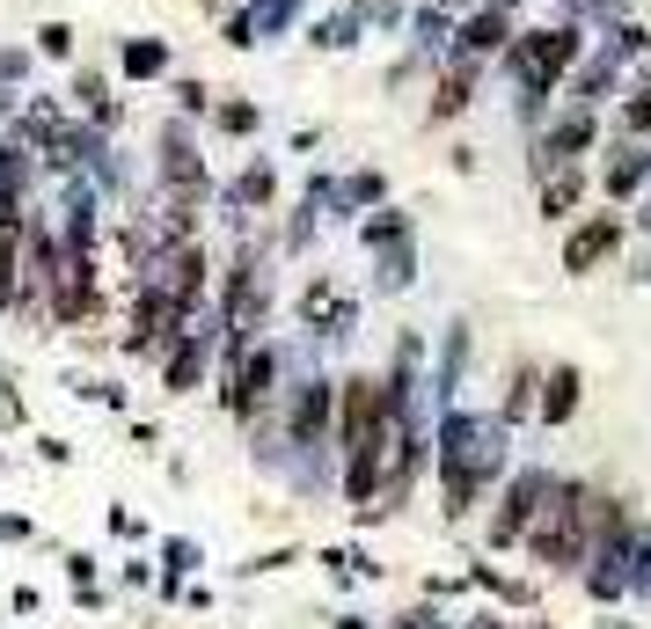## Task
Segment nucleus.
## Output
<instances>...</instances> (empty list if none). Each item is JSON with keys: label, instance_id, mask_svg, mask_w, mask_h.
Returning a JSON list of instances; mask_svg holds the SVG:
<instances>
[{"label": "nucleus", "instance_id": "nucleus-1", "mask_svg": "<svg viewBox=\"0 0 651 629\" xmlns=\"http://www.w3.org/2000/svg\"><path fill=\"white\" fill-rule=\"evenodd\" d=\"M593 52V30L585 22H542V30H512V44L498 59H505L512 88H520V124H542L549 96H557L563 81H571V67Z\"/></svg>", "mask_w": 651, "mask_h": 629}, {"label": "nucleus", "instance_id": "nucleus-2", "mask_svg": "<svg viewBox=\"0 0 651 629\" xmlns=\"http://www.w3.org/2000/svg\"><path fill=\"white\" fill-rule=\"evenodd\" d=\"M505 476V425L447 410L440 425V483H447V520H469L483 506V490Z\"/></svg>", "mask_w": 651, "mask_h": 629}, {"label": "nucleus", "instance_id": "nucleus-3", "mask_svg": "<svg viewBox=\"0 0 651 629\" xmlns=\"http://www.w3.org/2000/svg\"><path fill=\"white\" fill-rule=\"evenodd\" d=\"M593 498L600 490L579 483V476H549V498L528 520L520 549H528L534 563H549V571H579L585 549H593Z\"/></svg>", "mask_w": 651, "mask_h": 629}, {"label": "nucleus", "instance_id": "nucleus-4", "mask_svg": "<svg viewBox=\"0 0 651 629\" xmlns=\"http://www.w3.org/2000/svg\"><path fill=\"white\" fill-rule=\"evenodd\" d=\"M593 140H600V110H579V103H563L549 124H534V183L563 161H585Z\"/></svg>", "mask_w": 651, "mask_h": 629}, {"label": "nucleus", "instance_id": "nucleus-5", "mask_svg": "<svg viewBox=\"0 0 651 629\" xmlns=\"http://www.w3.org/2000/svg\"><path fill=\"white\" fill-rule=\"evenodd\" d=\"M622 242H630V228H622L615 206H608V212H585L579 228L563 234V279H593L600 263L622 257Z\"/></svg>", "mask_w": 651, "mask_h": 629}, {"label": "nucleus", "instance_id": "nucleus-6", "mask_svg": "<svg viewBox=\"0 0 651 629\" xmlns=\"http://www.w3.org/2000/svg\"><path fill=\"white\" fill-rule=\"evenodd\" d=\"M549 498V469H520L505 490H498V512H491V549H520V535H528V520L542 512Z\"/></svg>", "mask_w": 651, "mask_h": 629}, {"label": "nucleus", "instance_id": "nucleus-7", "mask_svg": "<svg viewBox=\"0 0 651 629\" xmlns=\"http://www.w3.org/2000/svg\"><path fill=\"white\" fill-rule=\"evenodd\" d=\"M505 44H512V16H505V8H491V0H475L469 16L454 22V37H447V52L475 59V67H483V59H498Z\"/></svg>", "mask_w": 651, "mask_h": 629}, {"label": "nucleus", "instance_id": "nucleus-8", "mask_svg": "<svg viewBox=\"0 0 651 629\" xmlns=\"http://www.w3.org/2000/svg\"><path fill=\"white\" fill-rule=\"evenodd\" d=\"M161 183H169V206H198L206 198V161H198V147L183 140L177 124L161 132Z\"/></svg>", "mask_w": 651, "mask_h": 629}, {"label": "nucleus", "instance_id": "nucleus-9", "mask_svg": "<svg viewBox=\"0 0 651 629\" xmlns=\"http://www.w3.org/2000/svg\"><path fill=\"white\" fill-rule=\"evenodd\" d=\"M644 183H651V147L644 140H615L608 161H600V191H608V206H630Z\"/></svg>", "mask_w": 651, "mask_h": 629}, {"label": "nucleus", "instance_id": "nucleus-10", "mask_svg": "<svg viewBox=\"0 0 651 629\" xmlns=\"http://www.w3.org/2000/svg\"><path fill=\"white\" fill-rule=\"evenodd\" d=\"M337 425V381H300L293 388V447H322Z\"/></svg>", "mask_w": 651, "mask_h": 629}, {"label": "nucleus", "instance_id": "nucleus-11", "mask_svg": "<svg viewBox=\"0 0 651 629\" xmlns=\"http://www.w3.org/2000/svg\"><path fill=\"white\" fill-rule=\"evenodd\" d=\"M579 402H585V373L563 359V367H549V373H542V388H534V418L557 432V425L579 418Z\"/></svg>", "mask_w": 651, "mask_h": 629}, {"label": "nucleus", "instance_id": "nucleus-12", "mask_svg": "<svg viewBox=\"0 0 651 629\" xmlns=\"http://www.w3.org/2000/svg\"><path fill=\"white\" fill-rule=\"evenodd\" d=\"M475 81H483V67H475V59H454V52H447L440 81H432V110H424V118H432V124H454L461 110L475 103Z\"/></svg>", "mask_w": 651, "mask_h": 629}, {"label": "nucleus", "instance_id": "nucleus-13", "mask_svg": "<svg viewBox=\"0 0 651 629\" xmlns=\"http://www.w3.org/2000/svg\"><path fill=\"white\" fill-rule=\"evenodd\" d=\"M300 322H308V330H322V337H344L359 322V308L337 293L330 279H308V293H300Z\"/></svg>", "mask_w": 651, "mask_h": 629}, {"label": "nucleus", "instance_id": "nucleus-14", "mask_svg": "<svg viewBox=\"0 0 651 629\" xmlns=\"http://www.w3.org/2000/svg\"><path fill=\"white\" fill-rule=\"evenodd\" d=\"M585 191H593V176H585V161H563V169H549L542 176V220H571V212L585 206Z\"/></svg>", "mask_w": 651, "mask_h": 629}, {"label": "nucleus", "instance_id": "nucleus-15", "mask_svg": "<svg viewBox=\"0 0 651 629\" xmlns=\"http://www.w3.org/2000/svg\"><path fill=\"white\" fill-rule=\"evenodd\" d=\"M22 220H30V212H22V198H8V191H0V300L16 293V263H22Z\"/></svg>", "mask_w": 651, "mask_h": 629}, {"label": "nucleus", "instance_id": "nucleus-16", "mask_svg": "<svg viewBox=\"0 0 651 629\" xmlns=\"http://www.w3.org/2000/svg\"><path fill=\"white\" fill-rule=\"evenodd\" d=\"M534 388H542V367H520L505 373V402H498V425H520V418H534Z\"/></svg>", "mask_w": 651, "mask_h": 629}, {"label": "nucleus", "instance_id": "nucleus-17", "mask_svg": "<svg viewBox=\"0 0 651 629\" xmlns=\"http://www.w3.org/2000/svg\"><path fill=\"white\" fill-rule=\"evenodd\" d=\"M359 234H367V249H395V242H410V212L381 206V212H373V220H367Z\"/></svg>", "mask_w": 651, "mask_h": 629}, {"label": "nucleus", "instance_id": "nucleus-18", "mask_svg": "<svg viewBox=\"0 0 651 629\" xmlns=\"http://www.w3.org/2000/svg\"><path fill=\"white\" fill-rule=\"evenodd\" d=\"M475 586H483V593H498V600H512V608H534V586L528 578H505V571H491V563H475Z\"/></svg>", "mask_w": 651, "mask_h": 629}, {"label": "nucleus", "instance_id": "nucleus-19", "mask_svg": "<svg viewBox=\"0 0 651 629\" xmlns=\"http://www.w3.org/2000/svg\"><path fill=\"white\" fill-rule=\"evenodd\" d=\"M279 198V176H271V161H249L242 183H234V206H271Z\"/></svg>", "mask_w": 651, "mask_h": 629}, {"label": "nucleus", "instance_id": "nucleus-20", "mask_svg": "<svg viewBox=\"0 0 651 629\" xmlns=\"http://www.w3.org/2000/svg\"><path fill=\"white\" fill-rule=\"evenodd\" d=\"M622 600H651V527H637V542H630V593Z\"/></svg>", "mask_w": 651, "mask_h": 629}, {"label": "nucleus", "instance_id": "nucleus-21", "mask_svg": "<svg viewBox=\"0 0 651 629\" xmlns=\"http://www.w3.org/2000/svg\"><path fill=\"white\" fill-rule=\"evenodd\" d=\"M322 44V52H344V44H359V8H344V16H330V22H316L308 30Z\"/></svg>", "mask_w": 651, "mask_h": 629}, {"label": "nucleus", "instance_id": "nucleus-22", "mask_svg": "<svg viewBox=\"0 0 651 629\" xmlns=\"http://www.w3.org/2000/svg\"><path fill=\"white\" fill-rule=\"evenodd\" d=\"M132 81H154L161 67H169V44H124V59H118Z\"/></svg>", "mask_w": 651, "mask_h": 629}, {"label": "nucleus", "instance_id": "nucleus-23", "mask_svg": "<svg viewBox=\"0 0 651 629\" xmlns=\"http://www.w3.org/2000/svg\"><path fill=\"white\" fill-rule=\"evenodd\" d=\"M257 124H264V110H257V103H220V132H234V140H249Z\"/></svg>", "mask_w": 651, "mask_h": 629}, {"label": "nucleus", "instance_id": "nucleus-24", "mask_svg": "<svg viewBox=\"0 0 651 629\" xmlns=\"http://www.w3.org/2000/svg\"><path fill=\"white\" fill-rule=\"evenodd\" d=\"M381 191H388V183H381V169H359L352 183H344V206H381Z\"/></svg>", "mask_w": 651, "mask_h": 629}, {"label": "nucleus", "instance_id": "nucleus-25", "mask_svg": "<svg viewBox=\"0 0 651 629\" xmlns=\"http://www.w3.org/2000/svg\"><path fill=\"white\" fill-rule=\"evenodd\" d=\"M37 52H44V59H67L73 52V30H67V22H44V30H37Z\"/></svg>", "mask_w": 651, "mask_h": 629}, {"label": "nucleus", "instance_id": "nucleus-26", "mask_svg": "<svg viewBox=\"0 0 651 629\" xmlns=\"http://www.w3.org/2000/svg\"><path fill=\"white\" fill-rule=\"evenodd\" d=\"M81 103H89V110H96V118H103V124L118 118V110H110V88H103V73H81Z\"/></svg>", "mask_w": 651, "mask_h": 629}, {"label": "nucleus", "instance_id": "nucleus-27", "mask_svg": "<svg viewBox=\"0 0 651 629\" xmlns=\"http://www.w3.org/2000/svg\"><path fill=\"white\" fill-rule=\"evenodd\" d=\"M177 103H183V110H206V103H212L206 81H177Z\"/></svg>", "mask_w": 651, "mask_h": 629}, {"label": "nucleus", "instance_id": "nucleus-28", "mask_svg": "<svg viewBox=\"0 0 651 629\" xmlns=\"http://www.w3.org/2000/svg\"><path fill=\"white\" fill-rule=\"evenodd\" d=\"M637 198H644V228H651V183H644V191H637Z\"/></svg>", "mask_w": 651, "mask_h": 629}]
</instances>
